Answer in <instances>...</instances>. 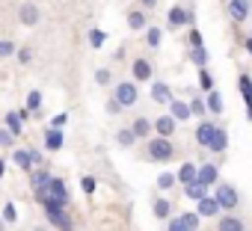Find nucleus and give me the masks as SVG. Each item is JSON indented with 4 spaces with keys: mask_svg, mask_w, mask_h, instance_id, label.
I'll return each mask as SVG.
<instances>
[{
    "mask_svg": "<svg viewBox=\"0 0 252 231\" xmlns=\"http://www.w3.org/2000/svg\"><path fill=\"white\" fill-rule=\"evenodd\" d=\"M48 178H51V175H48V169H36V172H33V187H45V184H48Z\"/></svg>",
    "mask_w": 252,
    "mask_h": 231,
    "instance_id": "nucleus-38",
    "label": "nucleus"
},
{
    "mask_svg": "<svg viewBox=\"0 0 252 231\" xmlns=\"http://www.w3.org/2000/svg\"><path fill=\"white\" fill-rule=\"evenodd\" d=\"M214 199H217V204H220V210H234V207H237V202H240V196H237V190H234L231 184H225V181H220V184H214Z\"/></svg>",
    "mask_w": 252,
    "mask_h": 231,
    "instance_id": "nucleus-2",
    "label": "nucleus"
},
{
    "mask_svg": "<svg viewBox=\"0 0 252 231\" xmlns=\"http://www.w3.org/2000/svg\"><path fill=\"white\" fill-rule=\"evenodd\" d=\"M104 42H107V33L104 30H89V45L92 48H104Z\"/></svg>",
    "mask_w": 252,
    "mask_h": 231,
    "instance_id": "nucleus-34",
    "label": "nucleus"
},
{
    "mask_svg": "<svg viewBox=\"0 0 252 231\" xmlns=\"http://www.w3.org/2000/svg\"><path fill=\"white\" fill-rule=\"evenodd\" d=\"M184 196H187V199H193V202H199L202 196H208V187H205V184H199V181H193V184H187V187H184Z\"/></svg>",
    "mask_w": 252,
    "mask_h": 231,
    "instance_id": "nucleus-24",
    "label": "nucleus"
},
{
    "mask_svg": "<svg viewBox=\"0 0 252 231\" xmlns=\"http://www.w3.org/2000/svg\"><path fill=\"white\" fill-rule=\"evenodd\" d=\"M228 15L234 21H246L249 18V0H231V3H228Z\"/></svg>",
    "mask_w": 252,
    "mask_h": 231,
    "instance_id": "nucleus-19",
    "label": "nucleus"
},
{
    "mask_svg": "<svg viewBox=\"0 0 252 231\" xmlns=\"http://www.w3.org/2000/svg\"><path fill=\"white\" fill-rule=\"evenodd\" d=\"M246 119L252 122V101H246Z\"/></svg>",
    "mask_w": 252,
    "mask_h": 231,
    "instance_id": "nucleus-50",
    "label": "nucleus"
},
{
    "mask_svg": "<svg viewBox=\"0 0 252 231\" xmlns=\"http://www.w3.org/2000/svg\"><path fill=\"white\" fill-rule=\"evenodd\" d=\"M166 231H190V228L181 222V216H172V219H169V225H166Z\"/></svg>",
    "mask_w": 252,
    "mask_h": 231,
    "instance_id": "nucleus-43",
    "label": "nucleus"
},
{
    "mask_svg": "<svg viewBox=\"0 0 252 231\" xmlns=\"http://www.w3.org/2000/svg\"><path fill=\"white\" fill-rule=\"evenodd\" d=\"M225 148H228V131L225 128H214V137L208 143V151L211 154H225Z\"/></svg>",
    "mask_w": 252,
    "mask_h": 231,
    "instance_id": "nucleus-6",
    "label": "nucleus"
},
{
    "mask_svg": "<svg viewBox=\"0 0 252 231\" xmlns=\"http://www.w3.org/2000/svg\"><path fill=\"white\" fill-rule=\"evenodd\" d=\"M12 160H15V166H21V169H33V166H39V151H27V148H18L15 154H12Z\"/></svg>",
    "mask_w": 252,
    "mask_h": 231,
    "instance_id": "nucleus-9",
    "label": "nucleus"
},
{
    "mask_svg": "<svg viewBox=\"0 0 252 231\" xmlns=\"http://www.w3.org/2000/svg\"><path fill=\"white\" fill-rule=\"evenodd\" d=\"M6 128L12 137H21V119H18V113H9L6 116Z\"/></svg>",
    "mask_w": 252,
    "mask_h": 231,
    "instance_id": "nucleus-32",
    "label": "nucleus"
},
{
    "mask_svg": "<svg viewBox=\"0 0 252 231\" xmlns=\"http://www.w3.org/2000/svg\"><path fill=\"white\" fill-rule=\"evenodd\" d=\"M63 143H65L63 128H51V131L45 134V148H48V151H60V148H63Z\"/></svg>",
    "mask_w": 252,
    "mask_h": 231,
    "instance_id": "nucleus-17",
    "label": "nucleus"
},
{
    "mask_svg": "<svg viewBox=\"0 0 252 231\" xmlns=\"http://www.w3.org/2000/svg\"><path fill=\"white\" fill-rule=\"evenodd\" d=\"M3 172H6V163H3V160H0V181H3Z\"/></svg>",
    "mask_w": 252,
    "mask_h": 231,
    "instance_id": "nucleus-51",
    "label": "nucleus"
},
{
    "mask_svg": "<svg viewBox=\"0 0 252 231\" xmlns=\"http://www.w3.org/2000/svg\"><path fill=\"white\" fill-rule=\"evenodd\" d=\"M152 210H155L158 219H169V216H172V202L160 196V199H155V207H152Z\"/></svg>",
    "mask_w": 252,
    "mask_h": 231,
    "instance_id": "nucleus-23",
    "label": "nucleus"
},
{
    "mask_svg": "<svg viewBox=\"0 0 252 231\" xmlns=\"http://www.w3.org/2000/svg\"><path fill=\"white\" fill-rule=\"evenodd\" d=\"M193 24V12L184 6H172L169 9V27H190Z\"/></svg>",
    "mask_w": 252,
    "mask_h": 231,
    "instance_id": "nucleus-8",
    "label": "nucleus"
},
{
    "mask_svg": "<svg viewBox=\"0 0 252 231\" xmlns=\"http://www.w3.org/2000/svg\"><path fill=\"white\" fill-rule=\"evenodd\" d=\"M107 113H113V116H116V113H122V104H119L116 98H110V101H107Z\"/></svg>",
    "mask_w": 252,
    "mask_h": 231,
    "instance_id": "nucleus-46",
    "label": "nucleus"
},
{
    "mask_svg": "<svg viewBox=\"0 0 252 231\" xmlns=\"http://www.w3.org/2000/svg\"><path fill=\"white\" fill-rule=\"evenodd\" d=\"M116 140H119V145H122V148H131V145L137 143V137H134V131H131V128H122V131L116 134Z\"/></svg>",
    "mask_w": 252,
    "mask_h": 231,
    "instance_id": "nucleus-27",
    "label": "nucleus"
},
{
    "mask_svg": "<svg viewBox=\"0 0 252 231\" xmlns=\"http://www.w3.org/2000/svg\"><path fill=\"white\" fill-rule=\"evenodd\" d=\"M146 154H149V160H155V163H169V160L175 157V145H172L169 137H155V140H149Z\"/></svg>",
    "mask_w": 252,
    "mask_h": 231,
    "instance_id": "nucleus-1",
    "label": "nucleus"
},
{
    "mask_svg": "<svg viewBox=\"0 0 252 231\" xmlns=\"http://www.w3.org/2000/svg\"><path fill=\"white\" fill-rule=\"evenodd\" d=\"M175 184H178V181H175V172H160V175H158V187H160V190H172Z\"/></svg>",
    "mask_w": 252,
    "mask_h": 231,
    "instance_id": "nucleus-31",
    "label": "nucleus"
},
{
    "mask_svg": "<svg viewBox=\"0 0 252 231\" xmlns=\"http://www.w3.org/2000/svg\"><path fill=\"white\" fill-rule=\"evenodd\" d=\"M39 107H42V92H30L27 95V110L30 113H39Z\"/></svg>",
    "mask_w": 252,
    "mask_h": 231,
    "instance_id": "nucleus-36",
    "label": "nucleus"
},
{
    "mask_svg": "<svg viewBox=\"0 0 252 231\" xmlns=\"http://www.w3.org/2000/svg\"><path fill=\"white\" fill-rule=\"evenodd\" d=\"M68 122V113H60V116H54V119H51V128H63Z\"/></svg>",
    "mask_w": 252,
    "mask_h": 231,
    "instance_id": "nucleus-44",
    "label": "nucleus"
},
{
    "mask_svg": "<svg viewBox=\"0 0 252 231\" xmlns=\"http://www.w3.org/2000/svg\"><path fill=\"white\" fill-rule=\"evenodd\" d=\"M190 62L199 65V68H205L208 65V51L205 48H190Z\"/></svg>",
    "mask_w": 252,
    "mask_h": 231,
    "instance_id": "nucleus-28",
    "label": "nucleus"
},
{
    "mask_svg": "<svg viewBox=\"0 0 252 231\" xmlns=\"http://www.w3.org/2000/svg\"><path fill=\"white\" fill-rule=\"evenodd\" d=\"M3 225H6V222H3V219H0V231H6V228H3Z\"/></svg>",
    "mask_w": 252,
    "mask_h": 231,
    "instance_id": "nucleus-52",
    "label": "nucleus"
},
{
    "mask_svg": "<svg viewBox=\"0 0 252 231\" xmlns=\"http://www.w3.org/2000/svg\"><path fill=\"white\" fill-rule=\"evenodd\" d=\"M113 80V74H110V68H98L95 71V83H101V86H107Z\"/></svg>",
    "mask_w": 252,
    "mask_h": 231,
    "instance_id": "nucleus-39",
    "label": "nucleus"
},
{
    "mask_svg": "<svg viewBox=\"0 0 252 231\" xmlns=\"http://www.w3.org/2000/svg\"><path fill=\"white\" fill-rule=\"evenodd\" d=\"M196 169H199V166H196V163H190V160H187V163H181V169L175 172V181H178V184H184V187H187V184H193V181H196Z\"/></svg>",
    "mask_w": 252,
    "mask_h": 231,
    "instance_id": "nucleus-18",
    "label": "nucleus"
},
{
    "mask_svg": "<svg viewBox=\"0 0 252 231\" xmlns=\"http://www.w3.org/2000/svg\"><path fill=\"white\" fill-rule=\"evenodd\" d=\"M187 39H190V48H202V33H199L193 24H190V36H187Z\"/></svg>",
    "mask_w": 252,
    "mask_h": 231,
    "instance_id": "nucleus-41",
    "label": "nucleus"
},
{
    "mask_svg": "<svg viewBox=\"0 0 252 231\" xmlns=\"http://www.w3.org/2000/svg\"><path fill=\"white\" fill-rule=\"evenodd\" d=\"M122 107H134L137 104V98H140V92H137V86L131 83V80H122L119 86H116V95H113Z\"/></svg>",
    "mask_w": 252,
    "mask_h": 231,
    "instance_id": "nucleus-3",
    "label": "nucleus"
},
{
    "mask_svg": "<svg viewBox=\"0 0 252 231\" xmlns=\"http://www.w3.org/2000/svg\"><path fill=\"white\" fill-rule=\"evenodd\" d=\"M205 107H208V113H214V116L225 113V101H222V95H220L217 89H211V92L205 95Z\"/></svg>",
    "mask_w": 252,
    "mask_h": 231,
    "instance_id": "nucleus-13",
    "label": "nucleus"
},
{
    "mask_svg": "<svg viewBox=\"0 0 252 231\" xmlns=\"http://www.w3.org/2000/svg\"><path fill=\"white\" fill-rule=\"evenodd\" d=\"M18 18H21V24H27V27H36V24H39V6H33V3H24V6L18 9Z\"/></svg>",
    "mask_w": 252,
    "mask_h": 231,
    "instance_id": "nucleus-15",
    "label": "nucleus"
},
{
    "mask_svg": "<svg viewBox=\"0 0 252 231\" xmlns=\"http://www.w3.org/2000/svg\"><path fill=\"white\" fill-rule=\"evenodd\" d=\"M196 181L205 184V187H214V184L220 181V169H217L214 163H202V166L196 169Z\"/></svg>",
    "mask_w": 252,
    "mask_h": 231,
    "instance_id": "nucleus-7",
    "label": "nucleus"
},
{
    "mask_svg": "<svg viewBox=\"0 0 252 231\" xmlns=\"http://www.w3.org/2000/svg\"><path fill=\"white\" fill-rule=\"evenodd\" d=\"M131 71H134V80H152V62L149 59H134V65H131Z\"/></svg>",
    "mask_w": 252,
    "mask_h": 231,
    "instance_id": "nucleus-21",
    "label": "nucleus"
},
{
    "mask_svg": "<svg viewBox=\"0 0 252 231\" xmlns=\"http://www.w3.org/2000/svg\"><path fill=\"white\" fill-rule=\"evenodd\" d=\"M160 39H163L160 27H146V45L149 48H160Z\"/></svg>",
    "mask_w": 252,
    "mask_h": 231,
    "instance_id": "nucleus-26",
    "label": "nucleus"
},
{
    "mask_svg": "<svg viewBox=\"0 0 252 231\" xmlns=\"http://www.w3.org/2000/svg\"><path fill=\"white\" fill-rule=\"evenodd\" d=\"M152 98H155L158 104H169V101H172V89H169L163 80H155V83H152Z\"/></svg>",
    "mask_w": 252,
    "mask_h": 231,
    "instance_id": "nucleus-16",
    "label": "nucleus"
},
{
    "mask_svg": "<svg viewBox=\"0 0 252 231\" xmlns=\"http://www.w3.org/2000/svg\"><path fill=\"white\" fill-rule=\"evenodd\" d=\"M48 213V222L54 225V228H60V231H74V222H71V216L65 213V207H54V210H45Z\"/></svg>",
    "mask_w": 252,
    "mask_h": 231,
    "instance_id": "nucleus-5",
    "label": "nucleus"
},
{
    "mask_svg": "<svg viewBox=\"0 0 252 231\" xmlns=\"http://www.w3.org/2000/svg\"><path fill=\"white\" fill-rule=\"evenodd\" d=\"M45 190H48V196H51V199H57L63 207H68V187H65V181H63V178H48Z\"/></svg>",
    "mask_w": 252,
    "mask_h": 231,
    "instance_id": "nucleus-4",
    "label": "nucleus"
},
{
    "mask_svg": "<svg viewBox=\"0 0 252 231\" xmlns=\"http://www.w3.org/2000/svg\"><path fill=\"white\" fill-rule=\"evenodd\" d=\"M158 6V0H143V9H155Z\"/></svg>",
    "mask_w": 252,
    "mask_h": 231,
    "instance_id": "nucleus-48",
    "label": "nucleus"
},
{
    "mask_svg": "<svg viewBox=\"0 0 252 231\" xmlns=\"http://www.w3.org/2000/svg\"><path fill=\"white\" fill-rule=\"evenodd\" d=\"M190 113L202 119V116L208 113V107H205V98H193V101H190Z\"/></svg>",
    "mask_w": 252,
    "mask_h": 231,
    "instance_id": "nucleus-35",
    "label": "nucleus"
},
{
    "mask_svg": "<svg viewBox=\"0 0 252 231\" xmlns=\"http://www.w3.org/2000/svg\"><path fill=\"white\" fill-rule=\"evenodd\" d=\"M175 125H178V122L166 113V116H160V119H155L152 131H155V134H160V137H172V134H175Z\"/></svg>",
    "mask_w": 252,
    "mask_h": 231,
    "instance_id": "nucleus-11",
    "label": "nucleus"
},
{
    "mask_svg": "<svg viewBox=\"0 0 252 231\" xmlns=\"http://www.w3.org/2000/svg\"><path fill=\"white\" fill-rule=\"evenodd\" d=\"M199 89H202V92H211V89H214V77H211L208 68H199Z\"/></svg>",
    "mask_w": 252,
    "mask_h": 231,
    "instance_id": "nucleus-30",
    "label": "nucleus"
},
{
    "mask_svg": "<svg viewBox=\"0 0 252 231\" xmlns=\"http://www.w3.org/2000/svg\"><path fill=\"white\" fill-rule=\"evenodd\" d=\"M169 116H172L175 122H187V119H190L193 113H190V104H184V101L172 98V101H169Z\"/></svg>",
    "mask_w": 252,
    "mask_h": 231,
    "instance_id": "nucleus-12",
    "label": "nucleus"
},
{
    "mask_svg": "<svg viewBox=\"0 0 252 231\" xmlns=\"http://www.w3.org/2000/svg\"><path fill=\"white\" fill-rule=\"evenodd\" d=\"M196 213H199V216H220V204H217V199H214L211 193L202 196L199 204H196Z\"/></svg>",
    "mask_w": 252,
    "mask_h": 231,
    "instance_id": "nucleus-10",
    "label": "nucleus"
},
{
    "mask_svg": "<svg viewBox=\"0 0 252 231\" xmlns=\"http://www.w3.org/2000/svg\"><path fill=\"white\" fill-rule=\"evenodd\" d=\"M214 122H208V119H202L199 122V128H196V143L202 145V148H208V143H211V137H214Z\"/></svg>",
    "mask_w": 252,
    "mask_h": 231,
    "instance_id": "nucleus-14",
    "label": "nucleus"
},
{
    "mask_svg": "<svg viewBox=\"0 0 252 231\" xmlns=\"http://www.w3.org/2000/svg\"><path fill=\"white\" fill-rule=\"evenodd\" d=\"M12 54H15V42L0 39V57H12Z\"/></svg>",
    "mask_w": 252,
    "mask_h": 231,
    "instance_id": "nucleus-40",
    "label": "nucleus"
},
{
    "mask_svg": "<svg viewBox=\"0 0 252 231\" xmlns=\"http://www.w3.org/2000/svg\"><path fill=\"white\" fill-rule=\"evenodd\" d=\"M131 131H134V137H137V140H143V137H149V134H152V122L140 116V119L131 125Z\"/></svg>",
    "mask_w": 252,
    "mask_h": 231,
    "instance_id": "nucleus-25",
    "label": "nucleus"
},
{
    "mask_svg": "<svg viewBox=\"0 0 252 231\" xmlns=\"http://www.w3.org/2000/svg\"><path fill=\"white\" fill-rule=\"evenodd\" d=\"M199 219H202V216H199L196 210H187V213H181V222H184L190 231H196V228H199Z\"/></svg>",
    "mask_w": 252,
    "mask_h": 231,
    "instance_id": "nucleus-33",
    "label": "nucleus"
},
{
    "mask_svg": "<svg viewBox=\"0 0 252 231\" xmlns=\"http://www.w3.org/2000/svg\"><path fill=\"white\" fill-rule=\"evenodd\" d=\"M15 219H18V210H15V204L9 202V204L3 207V222H15Z\"/></svg>",
    "mask_w": 252,
    "mask_h": 231,
    "instance_id": "nucleus-42",
    "label": "nucleus"
},
{
    "mask_svg": "<svg viewBox=\"0 0 252 231\" xmlns=\"http://www.w3.org/2000/svg\"><path fill=\"white\" fill-rule=\"evenodd\" d=\"M30 59H33V51H30V48H21V51H18V62H24V65H27Z\"/></svg>",
    "mask_w": 252,
    "mask_h": 231,
    "instance_id": "nucleus-45",
    "label": "nucleus"
},
{
    "mask_svg": "<svg viewBox=\"0 0 252 231\" xmlns=\"http://www.w3.org/2000/svg\"><path fill=\"white\" fill-rule=\"evenodd\" d=\"M80 187H83V193H86V196H92V193H95V187H98V181H95L92 175H83V178H80Z\"/></svg>",
    "mask_w": 252,
    "mask_h": 231,
    "instance_id": "nucleus-37",
    "label": "nucleus"
},
{
    "mask_svg": "<svg viewBox=\"0 0 252 231\" xmlns=\"http://www.w3.org/2000/svg\"><path fill=\"white\" fill-rule=\"evenodd\" d=\"M217 231H246V228H243V219H240V216L228 213V216H220Z\"/></svg>",
    "mask_w": 252,
    "mask_h": 231,
    "instance_id": "nucleus-20",
    "label": "nucleus"
},
{
    "mask_svg": "<svg viewBox=\"0 0 252 231\" xmlns=\"http://www.w3.org/2000/svg\"><path fill=\"white\" fill-rule=\"evenodd\" d=\"M243 48H246V54H249V57H252V36H249V39H246V42H243Z\"/></svg>",
    "mask_w": 252,
    "mask_h": 231,
    "instance_id": "nucleus-49",
    "label": "nucleus"
},
{
    "mask_svg": "<svg viewBox=\"0 0 252 231\" xmlns=\"http://www.w3.org/2000/svg\"><path fill=\"white\" fill-rule=\"evenodd\" d=\"M0 145H12V134H3V131H0Z\"/></svg>",
    "mask_w": 252,
    "mask_h": 231,
    "instance_id": "nucleus-47",
    "label": "nucleus"
},
{
    "mask_svg": "<svg viewBox=\"0 0 252 231\" xmlns=\"http://www.w3.org/2000/svg\"><path fill=\"white\" fill-rule=\"evenodd\" d=\"M149 18H146V9H131L128 12V27L131 30H146Z\"/></svg>",
    "mask_w": 252,
    "mask_h": 231,
    "instance_id": "nucleus-22",
    "label": "nucleus"
},
{
    "mask_svg": "<svg viewBox=\"0 0 252 231\" xmlns=\"http://www.w3.org/2000/svg\"><path fill=\"white\" fill-rule=\"evenodd\" d=\"M237 86H240L243 101H252V77H249V74H240V77H237Z\"/></svg>",
    "mask_w": 252,
    "mask_h": 231,
    "instance_id": "nucleus-29",
    "label": "nucleus"
}]
</instances>
